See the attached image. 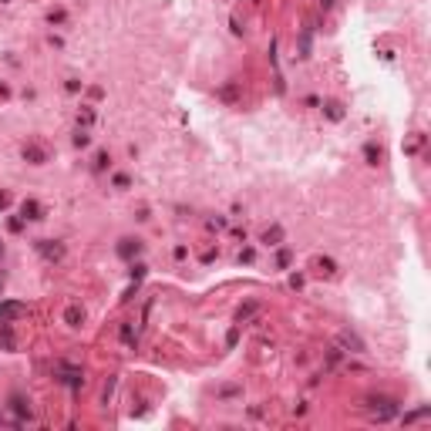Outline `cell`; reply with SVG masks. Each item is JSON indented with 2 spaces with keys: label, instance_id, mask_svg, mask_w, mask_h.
I'll return each instance as SVG.
<instances>
[{
  "label": "cell",
  "instance_id": "6da1fadb",
  "mask_svg": "<svg viewBox=\"0 0 431 431\" xmlns=\"http://www.w3.org/2000/svg\"><path fill=\"white\" fill-rule=\"evenodd\" d=\"M367 411L377 421H391V418H397V401L394 397H367Z\"/></svg>",
  "mask_w": 431,
  "mask_h": 431
},
{
  "label": "cell",
  "instance_id": "7a4b0ae2",
  "mask_svg": "<svg viewBox=\"0 0 431 431\" xmlns=\"http://www.w3.org/2000/svg\"><path fill=\"white\" fill-rule=\"evenodd\" d=\"M27 310H24V303H14V300H7V303H0V324H14L17 317H24Z\"/></svg>",
  "mask_w": 431,
  "mask_h": 431
},
{
  "label": "cell",
  "instance_id": "3957f363",
  "mask_svg": "<svg viewBox=\"0 0 431 431\" xmlns=\"http://www.w3.org/2000/svg\"><path fill=\"white\" fill-rule=\"evenodd\" d=\"M24 159L31 162V165H44V162H47V148L34 145V142H27V145H24Z\"/></svg>",
  "mask_w": 431,
  "mask_h": 431
},
{
  "label": "cell",
  "instance_id": "277c9868",
  "mask_svg": "<svg viewBox=\"0 0 431 431\" xmlns=\"http://www.w3.org/2000/svg\"><path fill=\"white\" fill-rule=\"evenodd\" d=\"M37 250L44 253L47 260H61V256H64V246H61V243H51V239H41Z\"/></svg>",
  "mask_w": 431,
  "mask_h": 431
},
{
  "label": "cell",
  "instance_id": "5b68a950",
  "mask_svg": "<svg viewBox=\"0 0 431 431\" xmlns=\"http://www.w3.org/2000/svg\"><path fill=\"white\" fill-rule=\"evenodd\" d=\"M138 253H142V243H138V239H122V243H118V256H122V260H132Z\"/></svg>",
  "mask_w": 431,
  "mask_h": 431
},
{
  "label": "cell",
  "instance_id": "8992f818",
  "mask_svg": "<svg viewBox=\"0 0 431 431\" xmlns=\"http://www.w3.org/2000/svg\"><path fill=\"white\" fill-rule=\"evenodd\" d=\"M341 344H344L351 354H364V351H367V347H364V341L357 337V334H351V330H347V334H341Z\"/></svg>",
  "mask_w": 431,
  "mask_h": 431
},
{
  "label": "cell",
  "instance_id": "52a82bcc",
  "mask_svg": "<svg viewBox=\"0 0 431 431\" xmlns=\"http://www.w3.org/2000/svg\"><path fill=\"white\" fill-rule=\"evenodd\" d=\"M11 408L17 411V424H21L24 418H31V404H27V401H24L21 394H14V397H11Z\"/></svg>",
  "mask_w": 431,
  "mask_h": 431
},
{
  "label": "cell",
  "instance_id": "ba28073f",
  "mask_svg": "<svg viewBox=\"0 0 431 431\" xmlns=\"http://www.w3.org/2000/svg\"><path fill=\"white\" fill-rule=\"evenodd\" d=\"M21 216H24V219H44V209H41V202L27 199V202L21 205Z\"/></svg>",
  "mask_w": 431,
  "mask_h": 431
},
{
  "label": "cell",
  "instance_id": "9c48e42d",
  "mask_svg": "<svg viewBox=\"0 0 431 431\" xmlns=\"http://www.w3.org/2000/svg\"><path fill=\"white\" fill-rule=\"evenodd\" d=\"M313 270H317L320 276H334V273H337V263L327 260V256H320V260H313Z\"/></svg>",
  "mask_w": 431,
  "mask_h": 431
},
{
  "label": "cell",
  "instance_id": "30bf717a",
  "mask_svg": "<svg viewBox=\"0 0 431 431\" xmlns=\"http://www.w3.org/2000/svg\"><path fill=\"white\" fill-rule=\"evenodd\" d=\"M263 243H266V246H280V243H283V226H270L263 233Z\"/></svg>",
  "mask_w": 431,
  "mask_h": 431
},
{
  "label": "cell",
  "instance_id": "8fae6325",
  "mask_svg": "<svg viewBox=\"0 0 431 431\" xmlns=\"http://www.w3.org/2000/svg\"><path fill=\"white\" fill-rule=\"evenodd\" d=\"M324 115H327L330 122H341L344 118V104L341 101H324Z\"/></svg>",
  "mask_w": 431,
  "mask_h": 431
},
{
  "label": "cell",
  "instance_id": "7c38bea8",
  "mask_svg": "<svg viewBox=\"0 0 431 431\" xmlns=\"http://www.w3.org/2000/svg\"><path fill=\"white\" fill-rule=\"evenodd\" d=\"M219 98H223V101H239V88H236V81H229V84H223V88H219Z\"/></svg>",
  "mask_w": 431,
  "mask_h": 431
},
{
  "label": "cell",
  "instance_id": "4fadbf2b",
  "mask_svg": "<svg viewBox=\"0 0 431 431\" xmlns=\"http://www.w3.org/2000/svg\"><path fill=\"white\" fill-rule=\"evenodd\" d=\"M0 347L4 351H14L17 344H14V334H11V324H0Z\"/></svg>",
  "mask_w": 431,
  "mask_h": 431
},
{
  "label": "cell",
  "instance_id": "5bb4252c",
  "mask_svg": "<svg viewBox=\"0 0 431 431\" xmlns=\"http://www.w3.org/2000/svg\"><path fill=\"white\" fill-rule=\"evenodd\" d=\"M64 320H68L71 327H81V320H84V310H81V306H68V313H64Z\"/></svg>",
  "mask_w": 431,
  "mask_h": 431
},
{
  "label": "cell",
  "instance_id": "9a60e30c",
  "mask_svg": "<svg viewBox=\"0 0 431 431\" xmlns=\"http://www.w3.org/2000/svg\"><path fill=\"white\" fill-rule=\"evenodd\" d=\"M364 155H367V165H377V162H381V148L371 142V145L364 148Z\"/></svg>",
  "mask_w": 431,
  "mask_h": 431
},
{
  "label": "cell",
  "instance_id": "2e32d148",
  "mask_svg": "<svg viewBox=\"0 0 431 431\" xmlns=\"http://www.w3.org/2000/svg\"><path fill=\"white\" fill-rule=\"evenodd\" d=\"M256 313V303H246V306H239V313H236V324H246V320Z\"/></svg>",
  "mask_w": 431,
  "mask_h": 431
},
{
  "label": "cell",
  "instance_id": "e0dca14e",
  "mask_svg": "<svg viewBox=\"0 0 431 431\" xmlns=\"http://www.w3.org/2000/svg\"><path fill=\"white\" fill-rule=\"evenodd\" d=\"M78 125H84V128H88V125H94V112H91L88 104H84V108L78 112Z\"/></svg>",
  "mask_w": 431,
  "mask_h": 431
},
{
  "label": "cell",
  "instance_id": "ac0fdd59",
  "mask_svg": "<svg viewBox=\"0 0 431 431\" xmlns=\"http://www.w3.org/2000/svg\"><path fill=\"white\" fill-rule=\"evenodd\" d=\"M88 142H91V135L78 128V132H74V148H88Z\"/></svg>",
  "mask_w": 431,
  "mask_h": 431
},
{
  "label": "cell",
  "instance_id": "d6986e66",
  "mask_svg": "<svg viewBox=\"0 0 431 431\" xmlns=\"http://www.w3.org/2000/svg\"><path fill=\"white\" fill-rule=\"evenodd\" d=\"M290 260H293V256H290V250H280V253H276V266H280V270H286V266H290Z\"/></svg>",
  "mask_w": 431,
  "mask_h": 431
},
{
  "label": "cell",
  "instance_id": "ffe728a7",
  "mask_svg": "<svg viewBox=\"0 0 431 431\" xmlns=\"http://www.w3.org/2000/svg\"><path fill=\"white\" fill-rule=\"evenodd\" d=\"M108 162H112V159H108V152H98V159H94V172H104V169H108Z\"/></svg>",
  "mask_w": 431,
  "mask_h": 431
},
{
  "label": "cell",
  "instance_id": "44dd1931",
  "mask_svg": "<svg viewBox=\"0 0 431 431\" xmlns=\"http://www.w3.org/2000/svg\"><path fill=\"white\" fill-rule=\"evenodd\" d=\"M418 418H428V408H418V411H411V414H404V421H418Z\"/></svg>",
  "mask_w": 431,
  "mask_h": 431
},
{
  "label": "cell",
  "instance_id": "7402d4cb",
  "mask_svg": "<svg viewBox=\"0 0 431 431\" xmlns=\"http://www.w3.org/2000/svg\"><path fill=\"white\" fill-rule=\"evenodd\" d=\"M115 185H118V189H128V185H132V179H128V175H122V172H118V175H115Z\"/></svg>",
  "mask_w": 431,
  "mask_h": 431
},
{
  "label": "cell",
  "instance_id": "603a6c76",
  "mask_svg": "<svg viewBox=\"0 0 431 431\" xmlns=\"http://www.w3.org/2000/svg\"><path fill=\"white\" fill-rule=\"evenodd\" d=\"M47 21L51 24H64V11H51L47 14Z\"/></svg>",
  "mask_w": 431,
  "mask_h": 431
},
{
  "label": "cell",
  "instance_id": "cb8c5ba5",
  "mask_svg": "<svg viewBox=\"0 0 431 431\" xmlns=\"http://www.w3.org/2000/svg\"><path fill=\"white\" fill-rule=\"evenodd\" d=\"M122 341H125V344H132V341H135V334H132V327H128V324L122 327Z\"/></svg>",
  "mask_w": 431,
  "mask_h": 431
},
{
  "label": "cell",
  "instance_id": "d4e9b609",
  "mask_svg": "<svg viewBox=\"0 0 431 431\" xmlns=\"http://www.w3.org/2000/svg\"><path fill=\"white\" fill-rule=\"evenodd\" d=\"M132 276H135V283H138V280H142V276H145V266H142V263H138L135 270H132Z\"/></svg>",
  "mask_w": 431,
  "mask_h": 431
},
{
  "label": "cell",
  "instance_id": "484cf974",
  "mask_svg": "<svg viewBox=\"0 0 431 431\" xmlns=\"http://www.w3.org/2000/svg\"><path fill=\"white\" fill-rule=\"evenodd\" d=\"M7 205H11V195H7V192H0V209H7Z\"/></svg>",
  "mask_w": 431,
  "mask_h": 431
},
{
  "label": "cell",
  "instance_id": "4316f807",
  "mask_svg": "<svg viewBox=\"0 0 431 431\" xmlns=\"http://www.w3.org/2000/svg\"><path fill=\"white\" fill-rule=\"evenodd\" d=\"M334 4H337V0H320V7H324V11H330Z\"/></svg>",
  "mask_w": 431,
  "mask_h": 431
},
{
  "label": "cell",
  "instance_id": "83f0119b",
  "mask_svg": "<svg viewBox=\"0 0 431 431\" xmlns=\"http://www.w3.org/2000/svg\"><path fill=\"white\" fill-rule=\"evenodd\" d=\"M0 290H4V273H0Z\"/></svg>",
  "mask_w": 431,
  "mask_h": 431
},
{
  "label": "cell",
  "instance_id": "f1b7e54d",
  "mask_svg": "<svg viewBox=\"0 0 431 431\" xmlns=\"http://www.w3.org/2000/svg\"><path fill=\"white\" fill-rule=\"evenodd\" d=\"M0 256H4V243H0Z\"/></svg>",
  "mask_w": 431,
  "mask_h": 431
}]
</instances>
